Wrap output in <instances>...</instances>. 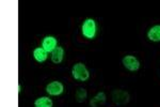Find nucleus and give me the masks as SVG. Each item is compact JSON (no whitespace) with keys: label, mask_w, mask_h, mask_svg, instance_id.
I'll return each instance as SVG.
<instances>
[{"label":"nucleus","mask_w":160,"mask_h":107,"mask_svg":"<svg viewBox=\"0 0 160 107\" xmlns=\"http://www.w3.org/2000/svg\"><path fill=\"white\" fill-rule=\"evenodd\" d=\"M63 90H64L63 85H62L60 82H58V80L51 82L46 86V91H47V93L50 95H55V96L60 95L62 94Z\"/></svg>","instance_id":"obj_5"},{"label":"nucleus","mask_w":160,"mask_h":107,"mask_svg":"<svg viewBox=\"0 0 160 107\" xmlns=\"http://www.w3.org/2000/svg\"><path fill=\"white\" fill-rule=\"evenodd\" d=\"M72 75H73L75 79L79 80V82H86L90 77L89 70L87 69V67L82 62H78V63H76L73 67V69H72Z\"/></svg>","instance_id":"obj_1"},{"label":"nucleus","mask_w":160,"mask_h":107,"mask_svg":"<svg viewBox=\"0 0 160 107\" xmlns=\"http://www.w3.org/2000/svg\"><path fill=\"white\" fill-rule=\"evenodd\" d=\"M53 103L51 99L47 96H42L34 101V107H52Z\"/></svg>","instance_id":"obj_11"},{"label":"nucleus","mask_w":160,"mask_h":107,"mask_svg":"<svg viewBox=\"0 0 160 107\" xmlns=\"http://www.w3.org/2000/svg\"><path fill=\"white\" fill-rule=\"evenodd\" d=\"M148 38L153 42H160V25L153 26L148 30Z\"/></svg>","instance_id":"obj_8"},{"label":"nucleus","mask_w":160,"mask_h":107,"mask_svg":"<svg viewBox=\"0 0 160 107\" xmlns=\"http://www.w3.org/2000/svg\"><path fill=\"white\" fill-rule=\"evenodd\" d=\"M48 53L46 51H44L42 47H38L33 51V57L38 62H44L48 57Z\"/></svg>","instance_id":"obj_10"},{"label":"nucleus","mask_w":160,"mask_h":107,"mask_svg":"<svg viewBox=\"0 0 160 107\" xmlns=\"http://www.w3.org/2000/svg\"><path fill=\"white\" fill-rule=\"evenodd\" d=\"M88 96V93H87V90L83 89V88H79L78 90L76 91V94H75V99L78 103H83L86 101Z\"/></svg>","instance_id":"obj_12"},{"label":"nucleus","mask_w":160,"mask_h":107,"mask_svg":"<svg viewBox=\"0 0 160 107\" xmlns=\"http://www.w3.org/2000/svg\"><path fill=\"white\" fill-rule=\"evenodd\" d=\"M96 29H97L96 23L92 18H87L81 27L82 35H83L84 38L89 39V40H92V39L95 38V35H96Z\"/></svg>","instance_id":"obj_2"},{"label":"nucleus","mask_w":160,"mask_h":107,"mask_svg":"<svg viewBox=\"0 0 160 107\" xmlns=\"http://www.w3.org/2000/svg\"><path fill=\"white\" fill-rule=\"evenodd\" d=\"M58 42H57V39L53 38L51 35H48V36H45L42 41V48L44 51H46L47 53H52L55 49L58 47L57 46Z\"/></svg>","instance_id":"obj_6"},{"label":"nucleus","mask_w":160,"mask_h":107,"mask_svg":"<svg viewBox=\"0 0 160 107\" xmlns=\"http://www.w3.org/2000/svg\"><path fill=\"white\" fill-rule=\"evenodd\" d=\"M122 62H123V66L131 72L138 71L139 67H140V62H139V60L137 59L135 56H131V55H127V56L124 57Z\"/></svg>","instance_id":"obj_4"},{"label":"nucleus","mask_w":160,"mask_h":107,"mask_svg":"<svg viewBox=\"0 0 160 107\" xmlns=\"http://www.w3.org/2000/svg\"><path fill=\"white\" fill-rule=\"evenodd\" d=\"M63 57H64V49L62 48L61 46H58V47L51 53V61L56 64L61 63L62 60H63Z\"/></svg>","instance_id":"obj_7"},{"label":"nucleus","mask_w":160,"mask_h":107,"mask_svg":"<svg viewBox=\"0 0 160 107\" xmlns=\"http://www.w3.org/2000/svg\"><path fill=\"white\" fill-rule=\"evenodd\" d=\"M111 98H112L113 103L117 104V105H120V106L126 105L130 100L129 93H128L127 91H124L121 89L113 90L112 94H111Z\"/></svg>","instance_id":"obj_3"},{"label":"nucleus","mask_w":160,"mask_h":107,"mask_svg":"<svg viewBox=\"0 0 160 107\" xmlns=\"http://www.w3.org/2000/svg\"><path fill=\"white\" fill-rule=\"evenodd\" d=\"M105 103H106V94L104 92H98L90 101L91 107H98L100 105H104Z\"/></svg>","instance_id":"obj_9"},{"label":"nucleus","mask_w":160,"mask_h":107,"mask_svg":"<svg viewBox=\"0 0 160 107\" xmlns=\"http://www.w3.org/2000/svg\"><path fill=\"white\" fill-rule=\"evenodd\" d=\"M20 91H22V86H20V83H18V90H17V92L20 93Z\"/></svg>","instance_id":"obj_13"}]
</instances>
